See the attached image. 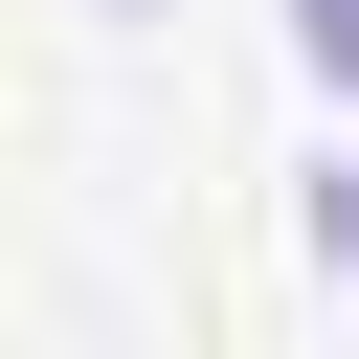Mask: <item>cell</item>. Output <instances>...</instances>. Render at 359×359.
<instances>
[{
  "label": "cell",
  "mask_w": 359,
  "mask_h": 359,
  "mask_svg": "<svg viewBox=\"0 0 359 359\" xmlns=\"http://www.w3.org/2000/svg\"><path fill=\"white\" fill-rule=\"evenodd\" d=\"M292 45H314V67H337V90H359V0H292Z\"/></svg>",
  "instance_id": "1"
},
{
  "label": "cell",
  "mask_w": 359,
  "mask_h": 359,
  "mask_svg": "<svg viewBox=\"0 0 359 359\" xmlns=\"http://www.w3.org/2000/svg\"><path fill=\"white\" fill-rule=\"evenodd\" d=\"M337 269H359V180H337Z\"/></svg>",
  "instance_id": "2"
}]
</instances>
